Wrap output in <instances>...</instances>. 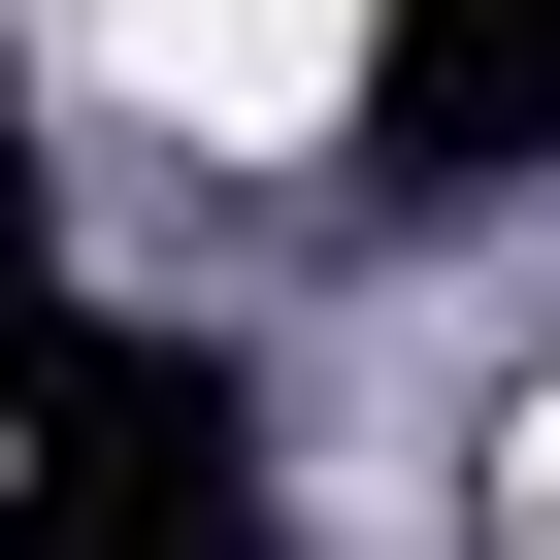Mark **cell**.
Masks as SVG:
<instances>
[{"mask_svg": "<svg viewBox=\"0 0 560 560\" xmlns=\"http://www.w3.org/2000/svg\"><path fill=\"white\" fill-rule=\"evenodd\" d=\"M100 67H132L165 132H330V100H363V0H100Z\"/></svg>", "mask_w": 560, "mask_h": 560, "instance_id": "1", "label": "cell"}]
</instances>
